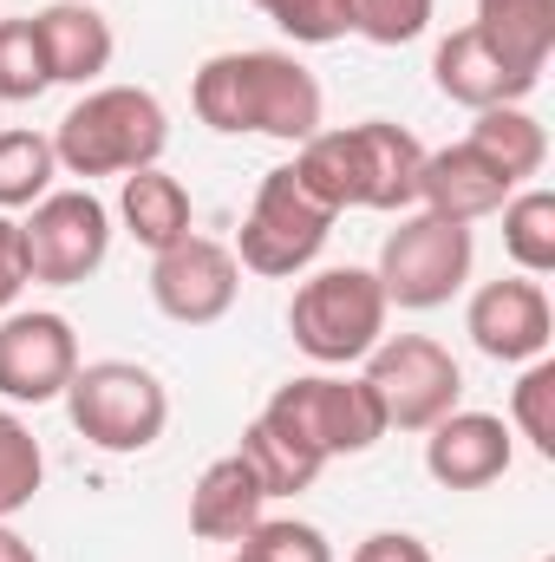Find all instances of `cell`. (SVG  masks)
Here are the masks:
<instances>
[{
  "mask_svg": "<svg viewBox=\"0 0 555 562\" xmlns=\"http://www.w3.org/2000/svg\"><path fill=\"white\" fill-rule=\"evenodd\" d=\"M66 413H72V431L112 458H132V451H150L170 425V393L163 380L138 367V360H92L72 373L66 386Z\"/></svg>",
  "mask_w": 555,
  "mask_h": 562,
  "instance_id": "4",
  "label": "cell"
},
{
  "mask_svg": "<svg viewBox=\"0 0 555 562\" xmlns=\"http://www.w3.org/2000/svg\"><path fill=\"white\" fill-rule=\"evenodd\" d=\"M242 562H333V543L314 530V524H301V517H262L249 537H242Z\"/></svg>",
  "mask_w": 555,
  "mask_h": 562,
  "instance_id": "28",
  "label": "cell"
},
{
  "mask_svg": "<svg viewBox=\"0 0 555 562\" xmlns=\"http://www.w3.org/2000/svg\"><path fill=\"white\" fill-rule=\"evenodd\" d=\"M510 425L497 413H444L424 438V471L444 491H484L510 471Z\"/></svg>",
  "mask_w": 555,
  "mask_h": 562,
  "instance_id": "14",
  "label": "cell"
},
{
  "mask_svg": "<svg viewBox=\"0 0 555 562\" xmlns=\"http://www.w3.org/2000/svg\"><path fill=\"white\" fill-rule=\"evenodd\" d=\"M262 419L281 425L287 438H301L314 458H360L386 438V413H380L373 386L340 380V373H301V380L275 386Z\"/></svg>",
  "mask_w": 555,
  "mask_h": 562,
  "instance_id": "5",
  "label": "cell"
},
{
  "mask_svg": "<svg viewBox=\"0 0 555 562\" xmlns=\"http://www.w3.org/2000/svg\"><path fill=\"white\" fill-rule=\"evenodd\" d=\"M39 477H46V451H39V438L26 431L20 413L0 406V524L20 517V510L39 497Z\"/></svg>",
  "mask_w": 555,
  "mask_h": 562,
  "instance_id": "26",
  "label": "cell"
},
{
  "mask_svg": "<svg viewBox=\"0 0 555 562\" xmlns=\"http://www.w3.org/2000/svg\"><path fill=\"white\" fill-rule=\"evenodd\" d=\"M190 105L209 132L236 138V132H262L281 144H307L320 132V79L275 46H249V53H216L203 59Z\"/></svg>",
  "mask_w": 555,
  "mask_h": 562,
  "instance_id": "1",
  "label": "cell"
},
{
  "mask_svg": "<svg viewBox=\"0 0 555 562\" xmlns=\"http://www.w3.org/2000/svg\"><path fill=\"white\" fill-rule=\"evenodd\" d=\"M59 177V157L46 132H0V216L7 210H33Z\"/></svg>",
  "mask_w": 555,
  "mask_h": 562,
  "instance_id": "25",
  "label": "cell"
},
{
  "mask_svg": "<svg viewBox=\"0 0 555 562\" xmlns=\"http://www.w3.org/2000/svg\"><path fill=\"white\" fill-rule=\"evenodd\" d=\"M418 203L431 216H451V223H484V216H497L510 203V177L490 170L471 144H444V150H424Z\"/></svg>",
  "mask_w": 555,
  "mask_h": 562,
  "instance_id": "15",
  "label": "cell"
},
{
  "mask_svg": "<svg viewBox=\"0 0 555 562\" xmlns=\"http://www.w3.org/2000/svg\"><path fill=\"white\" fill-rule=\"evenodd\" d=\"M464 334L477 340V353L503 360V367H530L543 360L555 340V307L536 276H510V281H484L464 307Z\"/></svg>",
  "mask_w": 555,
  "mask_h": 562,
  "instance_id": "12",
  "label": "cell"
},
{
  "mask_svg": "<svg viewBox=\"0 0 555 562\" xmlns=\"http://www.w3.org/2000/svg\"><path fill=\"white\" fill-rule=\"evenodd\" d=\"M366 386L386 413V431H431L444 413H457L464 373L431 334H393L366 353Z\"/></svg>",
  "mask_w": 555,
  "mask_h": 562,
  "instance_id": "8",
  "label": "cell"
},
{
  "mask_svg": "<svg viewBox=\"0 0 555 562\" xmlns=\"http://www.w3.org/2000/svg\"><path fill=\"white\" fill-rule=\"evenodd\" d=\"M229 562H242V557H229Z\"/></svg>",
  "mask_w": 555,
  "mask_h": 562,
  "instance_id": "35",
  "label": "cell"
},
{
  "mask_svg": "<svg viewBox=\"0 0 555 562\" xmlns=\"http://www.w3.org/2000/svg\"><path fill=\"white\" fill-rule=\"evenodd\" d=\"M0 562H39V557H33V543H26L20 530H7V524H0Z\"/></svg>",
  "mask_w": 555,
  "mask_h": 562,
  "instance_id": "34",
  "label": "cell"
},
{
  "mask_svg": "<svg viewBox=\"0 0 555 562\" xmlns=\"http://www.w3.org/2000/svg\"><path fill=\"white\" fill-rule=\"evenodd\" d=\"M242 458H249V471L262 477L269 497H294V491H307V484L320 477V464H327V458H314L301 438H287V431L269 425V419H256L249 431H242Z\"/></svg>",
  "mask_w": 555,
  "mask_h": 562,
  "instance_id": "23",
  "label": "cell"
},
{
  "mask_svg": "<svg viewBox=\"0 0 555 562\" xmlns=\"http://www.w3.org/2000/svg\"><path fill=\"white\" fill-rule=\"evenodd\" d=\"M79 373V334L66 314H0V400L13 406H46L66 400Z\"/></svg>",
  "mask_w": 555,
  "mask_h": 562,
  "instance_id": "11",
  "label": "cell"
},
{
  "mask_svg": "<svg viewBox=\"0 0 555 562\" xmlns=\"http://www.w3.org/2000/svg\"><path fill=\"white\" fill-rule=\"evenodd\" d=\"M236 294H242V262L216 236H183L163 256H150V301H157V314H170L183 327L223 321L236 307Z\"/></svg>",
  "mask_w": 555,
  "mask_h": 562,
  "instance_id": "10",
  "label": "cell"
},
{
  "mask_svg": "<svg viewBox=\"0 0 555 562\" xmlns=\"http://www.w3.org/2000/svg\"><path fill=\"white\" fill-rule=\"evenodd\" d=\"M20 256H26V281L79 288L112 256V210L92 190H46L20 223Z\"/></svg>",
  "mask_w": 555,
  "mask_h": 562,
  "instance_id": "7",
  "label": "cell"
},
{
  "mask_svg": "<svg viewBox=\"0 0 555 562\" xmlns=\"http://www.w3.org/2000/svg\"><path fill=\"white\" fill-rule=\"evenodd\" d=\"M431 79H438V92H444L451 105H471V112L523 105V99L543 86V72H530V66H517L510 53H497L477 26H457V33L438 40V53H431Z\"/></svg>",
  "mask_w": 555,
  "mask_h": 562,
  "instance_id": "13",
  "label": "cell"
},
{
  "mask_svg": "<svg viewBox=\"0 0 555 562\" xmlns=\"http://www.w3.org/2000/svg\"><path fill=\"white\" fill-rule=\"evenodd\" d=\"M464 144H471L490 170H503L510 190L530 183V177L550 164V132H543V119H530L523 105H490V112H477V125H471Z\"/></svg>",
  "mask_w": 555,
  "mask_h": 562,
  "instance_id": "20",
  "label": "cell"
},
{
  "mask_svg": "<svg viewBox=\"0 0 555 562\" xmlns=\"http://www.w3.org/2000/svg\"><path fill=\"white\" fill-rule=\"evenodd\" d=\"M33 33H39V53H46L53 86H92L112 66V53H118L112 20L92 0H53V7H39L33 13Z\"/></svg>",
  "mask_w": 555,
  "mask_h": 562,
  "instance_id": "16",
  "label": "cell"
},
{
  "mask_svg": "<svg viewBox=\"0 0 555 562\" xmlns=\"http://www.w3.org/2000/svg\"><path fill=\"white\" fill-rule=\"evenodd\" d=\"M471 26L530 72H543L555 53V0H477Z\"/></svg>",
  "mask_w": 555,
  "mask_h": 562,
  "instance_id": "22",
  "label": "cell"
},
{
  "mask_svg": "<svg viewBox=\"0 0 555 562\" xmlns=\"http://www.w3.org/2000/svg\"><path fill=\"white\" fill-rule=\"evenodd\" d=\"M46 86H53V72H46L39 33H33V13L0 20V105H33Z\"/></svg>",
  "mask_w": 555,
  "mask_h": 562,
  "instance_id": "27",
  "label": "cell"
},
{
  "mask_svg": "<svg viewBox=\"0 0 555 562\" xmlns=\"http://www.w3.org/2000/svg\"><path fill=\"white\" fill-rule=\"evenodd\" d=\"M20 288H26V256H20V223L13 216H0V314L20 301Z\"/></svg>",
  "mask_w": 555,
  "mask_h": 562,
  "instance_id": "33",
  "label": "cell"
},
{
  "mask_svg": "<svg viewBox=\"0 0 555 562\" xmlns=\"http://www.w3.org/2000/svg\"><path fill=\"white\" fill-rule=\"evenodd\" d=\"M543 562H555V557H543Z\"/></svg>",
  "mask_w": 555,
  "mask_h": 562,
  "instance_id": "36",
  "label": "cell"
},
{
  "mask_svg": "<svg viewBox=\"0 0 555 562\" xmlns=\"http://www.w3.org/2000/svg\"><path fill=\"white\" fill-rule=\"evenodd\" d=\"M510 419H517V431H523L543 458H555V360L550 353L523 367V380H517V393H510Z\"/></svg>",
  "mask_w": 555,
  "mask_h": 562,
  "instance_id": "29",
  "label": "cell"
},
{
  "mask_svg": "<svg viewBox=\"0 0 555 562\" xmlns=\"http://www.w3.org/2000/svg\"><path fill=\"white\" fill-rule=\"evenodd\" d=\"M386 288L373 269H320L294 288L287 301V334L307 360L320 367H353L386 340Z\"/></svg>",
  "mask_w": 555,
  "mask_h": 562,
  "instance_id": "3",
  "label": "cell"
},
{
  "mask_svg": "<svg viewBox=\"0 0 555 562\" xmlns=\"http://www.w3.org/2000/svg\"><path fill=\"white\" fill-rule=\"evenodd\" d=\"M353 144H360V210H412L418 203V170H424V144L393 125V119H366L353 125Z\"/></svg>",
  "mask_w": 555,
  "mask_h": 562,
  "instance_id": "17",
  "label": "cell"
},
{
  "mask_svg": "<svg viewBox=\"0 0 555 562\" xmlns=\"http://www.w3.org/2000/svg\"><path fill=\"white\" fill-rule=\"evenodd\" d=\"M471 256H477V243H471V223H451V216H431V210H418L406 216L393 236H386V249H380V288H386V307H444L464 281H471Z\"/></svg>",
  "mask_w": 555,
  "mask_h": 562,
  "instance_id": "6",
  "label": "cell"
},
{
  "mask_svg": "<svg viewBox=\"0 0 555 562\" xmlns=\"http://www.w3.org/2000/svg\"><path fill=\"white\" fill-rule=\"evenodd\" d=\"M497 216H503V256L523 276H550L555 269V196L550 190H517Z\"/></svg>",
  "mask_w": 555,
  "mask_h": 562,
  "instance_id": "24",
  "label": "cell"
},
{
  "mask_svg": "<svg viewBox=\"0 0 555 562\" xmlns=\"http://www.w3.org/2000/svg\"><path fill=\"white\" fill-rule=\"evenodd\" d=\"M262 504H269L262 477L249 471L242 451H229V458H216V464L196 477V491H190V530H196L203 543H242V537L262 524Z\"/></svg>",
  "mask_w": 555,
  "mask_h": 562,
  "instance_id": "18",
  "label": "cell"
},
{
  "mask_svg": "<svg viewBox=\"0 0 555 562\" xmlns=\"http://www.w3.org/2000/svg\"><path fill=\"white\" fill-rule=\"evenodd\" d=\"M353 7V33L373 46H406L431 26V0H347Z\"/></svg>",
  "mask_w": 555,
  "mask_h": 562,
  "instance_id": "31",
  "label": "cell"
},
{
  "mask_svg": "<svg viewBox=\"0 0 555 562\" xmlns=\"http://www.w3.org/2000/svg\"><path fill=\"white\" fill-rule=\"evenodd\" d=\"M262 13L294 46H333V40L353 33V7L347 0H262Z\"/></svg>",
  "mask_w": 555,
  "mask_h": 562,
  "instance_id": "30",
  "label": "cell"
},
{
  "mask_svg": "<svg viewBox=\"0 0 555 562\" xmlns=\"http://www.w3.org/2000/svg\"><path fill=\"white\" fill-rule=\"evenodd\" d=\"M353 562H431V550L418 543L412 530H373V537L353 550Z\"/></svg>",
  "mask_w": 555,
  "mask_h": 562,
  "instance_id": "32",
  "label": "cell"
},
{
  "mask_svg": "<svg viewBox=\"0 0 555 562\" xmlns=\"http://www.w3.org/2000/svg\"><path fill=\"white\" fill-rule=\"evenodd\" d=\"M118 216H125V229L138 236L150 256H163L170 243H183V236H190V223H196L190 190H183L170 170H157V164L125 177V190H118Z\"/></svg>",
  "mask_w": 555,
  "mask_h": 562,
  "instance_id": "19",
  "label": "cell"
},
{
  "mask_svg": "<svg viewBox=\"0 0 555 562\" xmlns=\"http://www.w3.org/2000/svg\"><path fill=\"white\" fill-rule=\"evenodd\" d=\"M163 144H170V119H163L157 92L99 86L59 119L53 157L72 177H132V170H150L163 157Z\"/></svg>",
  "mask_w": 555,
  "mask_h": 562,
  "instance_id": "2",
  "label": "cell"
},
{
  "mask_svg": "<svg viewBox=\"0 0 555 562\" xmlns=\"http://www.w3.org/2000/svg\"><path fill=\"white\" fill-rule=\"evenodd\" d=\"M294 183L320 203V210H360V144H353V125L347 132H314L307 144H294Z\"/></svg>",
  "mask_w": 555,
  "mask_h": 562,
  "instance_id": "21",
  "label": "cell"
},
{
  "mask_svg": "<svg viewBox=\"0 0 555 562\" xmlns=\"http://www.w3.org/2000/svg\"><path fill=\"white\" fill-rule=\"evenodd\" d=\"M327 236H333V210H320V203L294 183V170L281 164V170L262 177V190H256V203H249V216H242L236 262L256 269V276H301V269L327 249Z\"/></svg>",
  "mask_w": 555,
  "mask_h": 562,
  "instance_id": "9",
  "label": "cell"
}]
</instances>
